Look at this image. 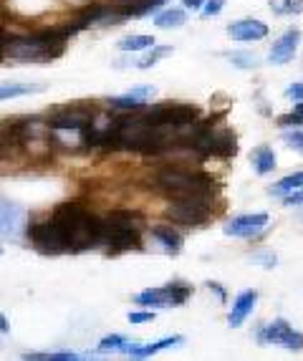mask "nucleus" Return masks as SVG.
Wrapping results in <instances>:
<instances>
[{
    "label": "nucleus",
    "instance_id": "29",
    "mask_svg": "<svg viewBox=\"0 0 303 361\" xmlns=\"http://www.w3.org/2000/svg\"><path fill=\"white\" fill-rule=\"evenodd\" d=\"M285 145L293 147L296 152H303V129H296V132H285L283 134Z\"/></svg>",
    "mask_w": 303,
    "mask_h": 361
},
{
    "label": "nucleus",
    "instance_id": "38",
    "mask_svg": "<svg viewBox=\"0 0 303 361\" xmlns=\"http://www.w3.org/2000/svg\"><path fill=\"white\" fill-rule=\"evenodd\" d=\"M3 56H6V36L0 33V59H3Z\"/></svg>",
    "mask_w": 303,
    "mask_h": 361
},
{
    "label": "nucleus",
    "instance_id": "24",
    "mask_svg": "<svg viewBox=\"0 0 303 361\" xmlns=\"http://www.w3.org/2000/svg\"><path fill=\"white\" fill-rule=\"evenodd\" d=\"M271 11L278 16H298L303 13V0H271Z\"/></svg>",
    "mask_w": 303,
    "mask_h": 361
},
{
    "label": "nucleus",
    "instance_id": "28",
    "mask_svg": "<svg viewBox=\"0 0 303 361\" xmlns=\"http://www.w3.org/2000/svg\"><path fill=\"white\" fill-rule=\"evenodd\" d=\"M127 343V338L124 336H119V334H111V336H106V338H101L99 341V351H111V349H121Z\"/></svg>",
    "mask_w": 303,
    "mask_h": 361
},
{
    "label": "nucleus",
    "instance_id": "32",
    "mask_svg": "<svg viewBox=\"0 0 303 361\" xmlns=\"http://www.w3.org/2000/svg\"><path fill=\"white\" fill-rule=\"evenodd\" d=\"M285 97L293 99V102H301V99H303V84L288 86V89H285Z\"/></svg>",
    "mask_w": 303,
    "mask_h": 361
},
{
    "label": "nucleus",
    "instance_id": "27",
    "mask_svg": "<svg viewBox=\"0 0 303 361\" xmlns=\"http://www.w3.org/2000/svg\"><path fill=\"white\" fill-rule=\"evenodd\" d=\"M280 127H303V99L293 106L291 114H285L278 119Z\"/></svg>",
    "mask_w": 303,
    "mask_h": 361
},
{
    "label": "nucleus",
    "instance_id": "6",
    "mask_svg": "<svg viewBox=\"0 0 303 361\" xmlns=\"http://www.w3.org/2000/svg\"><path fill=\"white\" fill-rule=\"evenodd\" d=\"M164 215L175 225L202 228L212 217V207L207 200H172V205H167Z\"/></svg>",
    "mask_w": 303,
    "mask_h": 361
},
{
    "label": "nucleus",
    "instance_id": "3",
    "mask_svg": "<svg viewBox=\"0 0 303 361\" xmlns=\"http://www.w3.org/2000/svg\"><path fill=\"white\" fill-rule=\"evenodd\" d=\"M142 215L134 210H111L104 220V238L106 253L119 255L127 250H140L142 247Z\"/></svg>",
    "mask_w": 303,
    "mask_h": 361
},
{
    "label": "nucleus",
    "instance_id": "5",
    "mask_svg": "<svg viewBox=\"0 0 303 361\" xmlns=\"http://www.w3.org/2000/svg\"><path fill=\"white\" fill-rule=\"evenodd\" d=\"M97 119V109L86 106V104H71L66 109H58L56 114L49 116L46 127L49 132H79L84 137L86 129Z\"/></svg>",
    "mask_w": 303,
    "mask_h": 361
},
{
    "label": "nucleus",
    "instance_id": "14",
    "mask_svg": "<svg viewBox=\"0 0 303 361\" xmlns=\"http://www.w3.org/2000/svg\"><path fill=\"white\" fill-rule=\"evenodd\" d=\"M255 303H258V290H242V293L235 298V303H233L230 316H228V324H230L233 329L242 326V321H245L250 313H253Z\"/></svg>",
    "mask_w": 303,
    "mask_h": 361
},
{
    "label": "nucleus",
    "instance_id": "21",
    "mask_svg": "<svg viewBox=\"0 0 303 361\" xmlns=\"http://www.w3.org/2000/svg\"><path fill=\"white\" fill-rule=\"evenodd\" d=\"M23 359H28V361H36V359H43V361H73V359H81V354H76V351H28V354H23Z\"/></svg>",
    "mask_w": 303,
    "mask_h": 361
},
{
    "label": "nucleus",
    "instance_id": "26",
    "mask_svg": "<svg viewBox=\"0 0 303 361\" xmlns=\"http://www.w3.org/2000/svg\"><path fill=\"white\" fill-rule=\"evenodd\" d=\"M170 54H172V46H152V54H147L144 59L137 63V66H140V68H152L159 59H164V56H170Z\"/></svg>",
    "mask_w": 303,
    "mask_h": 361
},
{
    "label": "nucleus",
    "instance_id": "22",
    "mask_svg": "<svg viewBox=\"0 0 303 361\" xmlns=\"http://www.w3.org/2000/svg\"><path fill=\"white\" fill-rule=\"evenodd\" d=\"M185 20H187L185 11H180V8H170V11L159 13L157 18H154V23H157L159 28H180Z\"/></svg>",
    "mask_w": 303,
    "mask_h": 361
},
{
    "label": "nucleus",
    "instance_id": "13",
    "mask_svg": "<svg viewBox=\"0 0 303 361\" xmlns=\"http://www.w3.org/2000/svg\"><path fill=\"white\" fill-rule=\"evenodd\" d=\"M228 36L235 41H261L268 36V25L263 20H237L228 25Z\"/></svg>",
    "mask_w": 303,
    "mask_h": 361
},
{
    "label": "nucleus",
    "instance_id": "19",
    "mask_svg": "<svg viewBox=\"0 0 303 361\" xmlns=\"http://www.w3.org/2000/svg\"><path fill=\"white\" fill-rule=\"evenodd\" d=\"M109 106L116 109V111H132L134 114V111H142V109L147 106V102L140 97H134L132 91H129V94H124V97H111Z\"/></svg>",
    "mask_w": 303,
    "mask_h": 361
},
{
    "label": "nucleus",
    "instance_id": "11",
    "mask_svg": "<svg viewBox=\"0 0 303 361\" xmlns=\"http://www.w3.org/2000/svg\"><path fill=\"white\" fill-rule=\"evenodd\" d=\"M298 43H301V30H296V28L285 30L283 36L273 43L271 54H268V61H271V63H276V66H280V63H288V61L296 56Z\"/></svg>",
    "mask_w": 303,
    "mask_h": 361
},
{
    "label": "nucleus",
    "instance_id": "35",
    "mask_svg": "<svg viewBox=\"0 0 303 361\" xmlns=\"http://www.w3.org/2000/svg\"><path fill=\"white\" fill-rule=\"evenodd\" d=\"M182 3L187 11H202V6H205V0H182Z\"/></svg>",
    "mask_w": 303,
    "mask_h": 361
},
{
    "label": "nucleus",
    "instance_id": "12",
    "mask_svg": "<svg viewBox=\"0 0 303 361\" xmlns=\"http://www.w3.org/2000/svg\"><path fill=\"white\" fill-rule=\"evenodd\" d=\"M185 343V338L182 336H167V338H159V341H154V343H124L119 351H124V354H129V356H134V359H147V356H154V354H159V351H164V349H175V346H182Z\"/></svg>",
    "mask_w": 303,
    "mask_h": 361
},
{
    "label": "nucleus",
    "instance_id": "23",
    "mask_svg": "<svg viewBox=\"0 0 303 361\" xmlns=\"http://www.w3.org/2000/svg\"><path fill=\"white\" fill-rule=\"evenodd\" d=\"M154 46V38L152 36H127L119 41V49L127 51V54H134V51H144Z\"/></svg>",
    "mask_w": 303,
    "mask_h": 361
},
{
    "label": "nucleus",
    "instance_id": "10",
    "mask_svg": "<svg viewBox=\"0 0 303 361\" xmlns=\"http://www.w3.org/2000/svg\"><path fill=\"white\" fill-rule=\"evenodd\" d=\"M271 217L266 212H255V215H237L225 225V235L230 238H258L268 228Z\"/></svg>",
    "mask_w": 303,
    "mask_h": 361
},
{
    "label": "nucleus",
    "instance_id": "25",
    "mask_svg": "<svg viewBox=\"0 0 303 361\" xmlns=\"http://www.w3.org/2000/svg\"><path fill=\"white\" fill-rule=\"evenodd\" d=\"M228 59H230L237 68H255L258 63H261V59H258L255 54H248V51H233Z\"/></svg>",
    "mask_w": 303,
    "mask_h": 361
},
{
    "label": "nucleus",
    "instance_id": "1",
    "mask_svg": "<svg viewBox=\"0 0 303 361\" xmlns=\"http://www.w3.org/2000/svg\"><path fill=\"white\" fill-rule=\"evenodd\" d=\"M56 225H58L66 247L71 253H84L91 247L101 245L104 238V220L97 215H91L84 205L79 202H61L51 215Z\"/></svg>",
    "mask_w": 303,
    "mask_h": 361
},
{
    "label": "nucleus",
    "instance_id": "31",
    "mask_svg": "<svg viewBox=\"0 0 303 361\" xmlns=\"http://www.w3.org/2000/svg\"><path fill=\"white\" fill-rule=\"evenodd\" d=\"M154 319V313L152 311H132L129 313V324H147V321Z\"/></svg>",
    "mask_w": 303,
    "mask_h": 361
},
{
    "label": "nucleus",
    "instance_id": "2",
    "mask_svg": "<svg viewBox=\"0 0 303 361\" xmlns=\"http://www.w3.org/2000/svg\"><path fill=\"white\" fill-rule=\"evenodd\" d=\"M159 192H164L170 200H207L215 197V177L205 172H192V169L164 167L154 177Z\"/></svg>",
    "mask_w": 303,
    "mask_h": 361
},
{
    "label": "nucleus",
    "instance_id": "15",
    "mask_svg": "<svg viewBox=\"0 0 303 361\" xmlns=\"http://www.w3.org/2000/svg\"><path fill=\"white\" fill-rule=\"evenodd\" d=\"M25 225V212L23 207L13 205V202H0V230H6L8 235H18Z\"/></svg>",
    "mask_w": 303,
    "mask_h": 361
},
{
    "label": "nucleus",
    "instance_id": "33",
    "mask_svg": "<svg viewBox=\"0 0 303 361\" xmlns=\"http://www.w3.org/2000/svg\"><path fill=\"white\" fill-rule=\"evenodd\" d=\"M285 205H288V207L303 205V187H301V190H296V192H291L288 197H285Z\"/></svg>",
    "mask_w": 303,
    "mask_h": 361
},
{
    "label": "nucleus",
    "instance_id": "37",
    "mask_svg": "<svg viewBox=\"0 0 303 361\" xmlns=\"http://www.w3.org/2000/svg\"><path fill=\"white\" fill-rule=\"evenodd\" d=\"M8 329H11V326H8V319L0 313V334H8Z\"/></svg>",
    "mask_w": 303,
    "mask_h": 361
},
{
    "label": "nucleus",
    "instance_id": "20",
    "mask_svg": "<svg viewBox=\"0 0 303 361\" xmlns=\"http://www.w3.org/2000/svg\"><path fill=\"white\" fill-rule=\"evenodd\" d=\"M303 187V172H293V175H288V177H283V180L278 182V185H273L268 192L271 195H291V192H296V190H301Z\"/></svg>",
    "mask_w": 303,
    "mask_h": 361
},
{
    "label": "nucleus",
    "instance_id": "4",
    "mask_svg": "<svg viewBox=\"0 0 303 361\" xmlns=\"http://www.w3.org/2000/svg\"><path fill=\"white\" fill-rule=\"evenodd\" d=\"M142 119L152 127H170L177 132H187L194 121L200 119V109L192 106V104H177V102H164L152 106Z\"/></svg>",
    "mask_w": 303,
    "mask_h": 361
},
{
    "label": "nucleus",
    "instance_id": "34",
    "mask_svg": "<svg viewBox=\"0 0 303 361\" xmlns=\"http://www.w3.org/2000/svg\"><path fill=\"white\" fill-rule=\"evenodd\" d=\"M255 260H261L263 268H276V255H255Z\"/></svg>",
    "mask_w": 303,
    "mask_h": 361
},
{
    "label": "nucleus",
    "instance_id": "18",
    "mask_svg": "<svg viewBox=\"0 0 303 361\" xmlns=\"http://www.w3.org/2000/svg\"><path fill=\"white\" fill-rule=\"evenodd\" d=\"M38 91H43V84H0V102L3 99L28 97V94H38Z\"/></svg>",
    "mask_w": 303,
    "mask_h": 361
},
{
    "label": "nucleus",
    "instance_id": "30",
    "mask_svg": "<svg viewBox=\"0 0 303 361\" xmlns=\"http://www.w3.org/2000/svg\"><path fill=\"white\" fill-rule=\"evenodd\" d=\"M223 6H225V0H205V6H202V16H205V18H212V16H220Z\"/></svg>",
    "mask_w": 303,
    "mask_h": 361
},
{
    "label": "nucleus",
    "instance_id": "17",
    "mask_svg": "<svg viewBox=\"0 0 303 361\" xmlns=\"http://www.w3.org/2000/svg\"><path fill=\"white\" fill-rule=\"evenodd\" d=\"M253 167L258 175H268V172H273L276 169V152L271 149V147H258V149L253 152Z\"/></svg>",
    "mask_w": 303,
    "mask_h": 361
},
{
    "label": "nucleus",
    "instance_id": "8",
    "mask_svg": "<svg viewBox=\"0 0 303 361\" xmlns=\"http://www.w3.org/2000/svg\"><path fill=\"white\" fill-rule=\"evenodd\" d=\"M192 288L182 283H170V286H159V288H147L142 293H137L134 301L140 306H154V308H167V306H182L187 301Z\"/></svg>",
    "mask_w": 303,
    "mask_h": 361
},
{
    "label": "nucleus",
    "instance_id": "36",
    "mask_svg": "<svg viewBox=\"0 0 303 361\" xmlns=\"http://www.w3.org/2000/svg\"><path fill=\"white\" fill-rule=\"evenodd\" d=\"M207 288L215 290V295H218L220 301H225V298H228V293H225V288H223L220 283H207Z\"/></svg>",
    "mask_w": 303,
    "mask_h": 361
},
{
    "label": "nucleus",
    "instance_id": "7",
    "mask_svg": "<svg viewBox=\"0 0 303 361\" xmlns=\"http://www.w3.org/2000/svg\"><path fill=\"white\" fill-rule=\"evenodd\" d=\"M25 230H28V238H30V243H33V247H36L38 253H43V255L68 253L66 240H63L58 225H56L51 217L49 220H36V223L25 225Z\"/></svg>",
    "mask_w": 303,
    "mask_h": 361
},
{
    "label": "nucleus",
    "instance_id": "16",
    "mask_svg": "<svg viewBox=\"0 0 303 361\" xmlns=\"http://www.w3.org/2000/svg\"><path fill=\"white\" fill-rule=\"evenodd\" d=\"M152 238L162 245V250L167 255H177L182 250V238L177 230H172V225H157V228H152Z\"/></svg>",
    "mask_w": 303,
    "mask_h": 361
},
{
    "label": "nucleus",
    "instance_id": "39",
    "mask_svg": "<svg viewBox=\"0 0 303 361\" xmlns=\"http://www.w3.org/2000/svg\"><path fill=\"white\" fill-rule=\"evenodd\" d=\"M0 253H3V250H0Z\"/></svg>",
    "mask_w": 303,
    "mask_h": 361
},
{
    "label": "nucleus",
    "instance_id": "9",
    "mask_svg": "<svg viewBox=\"0 0 303 361\" xmlns=\"http://www.w3.org/2000/svg\"><path fill=\"white\" fill-rule=\"evenodd\" d=\"M258 341L261 343H276V346H283V349H303V334L296 331L288 321L276 319L268 326H263V331L258 334Z\"/></svg>",
    "mask_w": 303,
    "mask_h": 361
}]
</instances>
